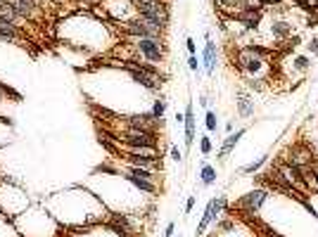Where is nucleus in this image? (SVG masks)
Instances as JSON below:
<instances>
[{
  "mask_svg": "<svg viewBox=\"0 0 318 237\" xmlns=\"http://www.w3.org/2000/svg\"><path fill=\"white\" fill-rule=\"evenodd\" d=\"M214 5L219 7L223 14H231V17H235V14L242 10V0H214Z\"/></svg>",
  "mask_w": 318,
  "mask_h": 237,
  "instance_id": "nucleus-20",
  "label": "nucleus"
},
{
  "mask_svg": "<svg viewBox=\"0 0 318 237\" xmlns=\"http://www.w3.org/2000/svg\"><path fill=\"white\" fill-rule=\"evenodd\" d=\"M245 133H247V128H238L235 133H228V137L223 140V145H221V150H219V159H221V162H223V159H226V156L235 150V145L240 143V137L245 135Z\"/></svg>",
  "mask_w": 318,
  "mask_h": 237,
  "instance_id": "nucleus-15",
  "label": "nucleus"
},
{
  "mask_svg": "<svg viewBox=\"0 0 318 237\" xmlns=\"http://www.w3.org/2000/svg\"><path fill=\"white\" fill-rule=\"evenodd\" d=\"M183 128H185V147H192L195 145V131H197V121H195V107H192V102H188L185 105V112H183Z\"/></svg>",
  "mask_w": 318,
  "mask_h": 237,
  "instance_id": "nucleus-11",
  "label": "nucleus"
},
{
  "mask_svg": "<svg viewBox=\"0 0 318 237\" xmlns=\"http://www.w3.org/2000/svg\"><path fill=\"white\" fill-rule=\"evenodd\" d=\"M121 67L129 71L131 78H133L135 83H140L143 88L152 90V93H157L159 88H162V83H164V76L159 74L152 64H145V62H121Z\"/></svg>",
  "mask_w": 318,
  "mask_h": 237,
  "instance_id": "nucleus-1",
  "label": "nucleus"
},
{
  "mask_svg": "<svg viewBox=\"0 0 318 237\" xmlns=\"http://www.w3.org/2000/svg\"><path fill=\"white\" fill-rule=\"evenodd\" d=\"M311 67V60L306 55H299L297 60H294V69H299V71H306V69Z\"/></svg>",
  "mask_w": 318,
  "mask_h": 237,
  "instance_id": "nucleus-28",
  "label": "nucleus"
},
{
  "mask_svg": "<svg viewBox=\"0 0 318 237\" xmlns=\"http://www.w3.org/2000/svg\"><path fill=\"white\" fill-rule=\"evenodd\" d=\"M306 24H309V26H318V10L306 12Z\"/></svg>",
  "mask_w": 318,
  "mask_h": 237,
  "instance_id": "nucleus-31",
  "label": "nucleus"
},
{
  "mask_svg": "<svg viewBox=\"0 0 318 237\" xmlns=\"http://www.w3.org/2000/svg\"><path fill=\"white\" fill-rule=\"evenodd\" d=\"M185 48H188V52H190V55H195L197 45H195V41H192V38H185Z\"/></svg>",
  "mask_w": 318,
  "mask_h": 237,
  "instance_id": "nucleus-33",
  "label": "nucleus"
},
{
  "mask_svg": "<svg viewBox=\"0 0 318 237\" xmlns=\"http://www.w3.org/2000/svg\"><path fill=\"white\" fill-rule=\"evenodd\" d=\"M116 143L126 147L129 152H140V150H157V133L154 131H138V128H126L123 135L114 137Z\"/></svg>",
  "mask_w": 318,
  "mask_h": 237,
  "instance_id": "nucleus-2",
  "label": "nucleus"
},
{
  "mask_svg": "<svg viewBox=\"0 0 318 237\" xmlns=\"http://www.w3.org/2000/svg\"><path fill=\"white\" fill-rule=\"evenodd\" d=\"M235 107H238V114L242 118H250V116H254V97L252 95H247L245 90H238L235 93Z\"/></svg>",
  "mask_w": 318,
  "mask_h": 237,
  "instance_id": "nucleus-13",
  "label": "nucleus"
},
{
  "mask_svg": "<svg viewBox=\"0 0 318 237\" xmlns=\"http://www.w3.org/2000/svg\"><path fill=\"white\" fill-rule=\"evenodd\" d=\"M204 126H207L209 133H216V131H219V118H216V112L207 109V114H204Z\"/></svg>",
  "mask_w": 318,
  "mask_h": 237,
  "instance_id": "nucleus-24",
  "label": "nucleus"
},
{
  "mask_svg": "<svg viewBox=\"0 0 318 237\" xmlns=\"http://www.w3.org/2000/svg\"><path fill=\"white\" fill-rule=\"evenodd\" d=\"M266 55L269 52L259 48V45H242L238 52H235V64L238 69H242L245 74H259L263 69V62H266Z\"/></svg>",
  "mask_w": 318,
  "mask_h": 237,
  "instance_id": "nucleus-3",
  "label": "nucleus"
},
{
  "mask_svg": "<svg viewBox=\"0 0 318 237\" xmlns=\"http://www.w3.org/2000/svg\"><path fill=\"white\" fill-rule=\"evenodd\" d=\"M219 228H221V230H228V228H233V223H231V221H223Z\"/></svg>",
  "mask_w": 318,
  "mask_h": 237,
  "instance_id": "nucleus-37",
  "label": "nucleus"
},
{
  "mask_svg": "<svg viewBox=\"0 0 318 237\" xmlns=\"http://www.w3.org/2000/svg\"><path fill=\"white\" fill-rule=\"evenodd\" d=\"M282 162L292 164L297 169H309V166H313L316 156H313L311 147H306V145H302V143H294L285 150V159H282Z\"/></svg>",
  "mask_w": 318,
  "mask_h": 237,
  "instance_id": "nucleus-6",
  "label": "nucleus"
},
{
  "mask_svg": "<svg viewBox=\"0 0 318 237\" xmlns=\"http://www.w3.org/2000/svg\"><path fill=\"white\" fill-rule=\"evenodd\" d=\"M173 230H176V223H169L164 228V232H162V237H173Z\"/></svg>",
  "mask_w": 318,
  "mask_h": 237,
  "instance_id": "nucleus-34",
  "label": "nucleus"
},
{
  "mask_svg": "<svg viewBox=\"0 0 318 237\" xmlns=\"http://www.w3.org/2000/svg\"><path fill=\"white\" fill-rule=\"evenodd\" d=\"M135 50H138V55L143 57V60H147V62H164L166 57V43L164 38H135Z\"/></svg>",
  "mask_w": 318,
  "mask_h": 237,
  "instance_id": "nucleus-5",
  "label": "nucleus"
},
{
  "mask_svg": "<svg viewBox=\"0 0 318 237\" xmlns=\"http://www.w3.org/2000/svg\"><path fill=\"white\" fill-rule=\"evenodd\" d=\"M7 3L17 10V14L22 19H26V22L36 19V12H38V3H36V0H7Z\"/></svg>",
  "mask_w": 318,
  "mask_h": 237,
  "instance_id": "nucleus-12",
  "label": "nucleus"
},
{
  "mask_svg": "<svg viewBox=\"0 0 318 237\" xmlns=\"http://www.w3.org/2000/svg\"><path fill=\"white\" fill-rule=\"evenodd\" d=\"M242 10H263L261 0H242Z\"/></svg>",
  "mask_w": 318,
  "mask_h": 237,
  "instance_id": "nucleus-30",
  "label": "nucleus"
},
{
  "mask_svg": "<svg viewBox=\"0 0 318 237\" xmlns=\"http://www.w3.org/2000/svg\"><path fill=\"white\" fill-rule=\"evenodd\" d=\"M150 114H152L159 124H162V118H164V114H166V97H157V100H154V105H152V112H150Z\"/></svg>",
  "mask_w": 318,
  "mask_h": 237,
  "instance_id": "nucleus-23",
  "label": "nucleus"
},
{
  "mask_svg": "<svg viewBox=\"0 0 318 237\" xmlns=\"http://www.w3.org/2000/svg\"><path fill=\"white\" fill-rule=\"evenodd\" d=\"M188 69H190V71H192V74H200V69H202V64H200L197 55H190V57H188Z\"/></svg>",
  "mask_w": 318,
  "mask_h": 237,
  "instance_id": "nucleus-29",
  "label": "nucleus"
},
{
  "mask_svg": "<svg viewBox=\"0 0 318 237\" xmlns=\"http://www.w3.org/2000/svg\"><path fill=\"white\" fill-rule=\"evenodd\" d=\"M200 181H202L204 187L214 185L216 183V169L211 166V164H202V171H200Z\"/></svg>",
  "mask_w": 318,
  "mask_h": 237,
  "instance_id": "nucleus-21",
  "label": "nucleus"
},
{
  "mask_svg": "<svg viewBox=\"0 0 318 237\" xmlns=\"http://www.w3.org/2000/svg\"><path fill=\"white\" fill-rule=\"evenodd\" d=\"M123 124H126V128H138V131H154V133H157V128L162 126L150 112L123 116Z\"/></svg>",
  "mask_w": 318,
  "mask_h": 237,
  "instance_id": "nucleus-10",
  "label": "nucleus"
},
{
  "mask_svg": "<svg viewBox=\"0 0 318 237\" xmlns=\"http://www.w3.org/2000/svg\"><path fill=\"white\" fill-rule=\"evenodd\" d=\"M211 150H214V145H211V137H209V135H202V137H200V152L207 156V154H211Z\"/></svg>",
  "mask_w": 318,
  "mask_h": 237,
  "instance_id": "nucleus-27",
  "label": "nucleus"
},
{
  "mask_svg": "<svg viewBox=\"0 0 318 237\" xmlns=\"http://www.w3.org/2000/svg\"><path fill=\"white\" fill-rule=\"evenodd\" d=\"M119 26H121V31L131 38H164V33H166L164 26L154 24V22H147L140 14L133 19H126V22H121Z\"/></svg>",
  "mask_w": 318,
  "mask_h": 237,
  "instance_id": "nucleus-4",
  "label": "nucleus"
},
{
  "mask_svg": "<svg viewBox=\"0 0 318 237\" xmlns=\"http://www.w3.org/2000/svg\"><path fill=\"white\" fill-rule=\"evenodd\" d=\"M294 5H299L304 12H313V10H318V0H292Z\"/></svg>",
  "mask_w": 318,
  "mask_h": 237,
  "instance_id": "nucleus-26",
  "label": "nucleus"
},
{
  "mask_svg": "<svg viewBox=\"0 0 318 237\" xmlns=\"http://www.w3.org/2000/svg\"><path fill=\"white\" fill-rule=\"evenodd\" d=\"M271 31H273L275 38H288L290 33H292V24H290V22H273Z\"/></svg>",
  "mask_w": 318,
  "mask_h": 237,
  "instance_id": "nucleus-22",
  "label": "nucleus"
},
{
  "mask_svg": "<svg viewBox=\"0 0 318 237\" xmlns=\"http://www.w3.org/2000/svg\"><path fill=\"white\" fill-rule=\"evenodd\" d=\"M226 206H228L226 197H214V200L209 202L207 209H204V213H202V221H200V225H197V232H195V235L197 237L204 235V232H207V228L214 223V219L219 216L221 211H223V209H226Z\"/></svg>",
  "mask_w": 318,
  "mask_h": 237,
  "instance_id": "nucleus-8",
  "label": "nucleus"
},
{
  "mask_svg": "<svg viewBox=\"0 0 318 237\" xmlns=\"http://www.w3.org/2000/svg\"><path fill=\"white\" fill-rule=\"evenodd\" d=\"M306 48H309V52L311 55H318V36H313L309 43H306Z\"/></svg>",
  "mask_w": 318,
  "mask_h": 237,
  "instance_id": "nucleus-32",
  "label": "nucleus"
},
{
  "mask_svg": "<svg viewBox=\"0 0 318 237\" xmlns=\"http://www.w3.org/2000/svg\"><path fill=\"white\" fill-rule=\"evenodd\" d=\"M123 178L131 183V185H135L138 190H143V192H157V183L154 181H145V178H138V175H131L123 171Z\"/></svg>",
  "mask_w": 318,
  "mask_h": 237,
  "instance_id": "nucleus-19",
  "label": "nucleus"
},
{
  "mask_svg": "<svg viewBox=\"0 0 318 237\" xmlns=\"http://www.w3.org/2000/svg\"><path fill=\"white\" fill-rule=\"evenodd\" d=\"M123 159L129 162V166H138V169H162V162H159L157 150H140V152H126Z\"/></svg>",
  "mask_w": 318,
  "mask_h": 237,
  "instance_id": "nucleus-7",
  "label": "nucleus"
},
{
  "mask_svg": "<svg viewBox=\"0 0 318 237\" xmlns=\"http://www.w3.org/2000/svg\"><path fill=\"white\" fill-rule=\"evenodd\" d=\"M266 200H269V192L259 187V190H252V192H247V194H242V197H240L238 209H242L247 216H252V213H257L259 209H261Z\"/></svg>",
  "mask_w": 318,
  "mask_h": 237,
  "instance_id": "nucleus-9",
  "label": "nucleus"
},
{
  "mask_svg": "<svg viewBox=\"0 0 318 237\" xmlns=\"http://www.w3.org/2000/svg\"><path fill=\"white\" fill-rule=\"evenodd\" d=\"M171 159H173V162H183V154H181V150H178V147H171Z\"/></svg>",
  "mask_w": 318,
  "mask_h": 237,
  "instance_id": "nucleus-35",
  "label": "nucleus"
},
{
  "mask_svg": "<svg viewBox=\"0 0 318 237\" xmlns=\"http://www.w3.org/2000/svg\"><path fill=\"white\" fill-rule=\"evenodd\" d=\"M261 12L263 10H240V12L235 14V19H238L245 29H257L259 22H261Z\"/></svg>",
  "mask_w": 318,
  "mask_h": 237,
  "instance_id": "nucleus-16",
  "label": "nucleus"
},
{
  "mask_svg": "<svg viewBox=\"0 0 318 237\" xmlns=\"http://www.w3.org/2000/svg\"><path fill=\"white\" fill-rule=\"evenodd\" d=\"M269 156H271V154H263V156H259L257 162H252V164H247V166H242V173H257V171L261 169L263 164L269 162Z\"/></svg>",
  "mask_w": 318,
  "mask_h": 237,
  "instance_id": "nucleus-25",
  "label": "nucleus"
},
{
  "mask_svg": "<svg viewBox=\"0 0 318 237\" xmlns=\"http://www.w3.org/2000/svg\"><path fill=\"white\" fill-rule=\"evenodd\" d=\"M0 19H5V22H10V24H14V26H19V29H22V22H26V19H22L17 14V10H14L12 5H10V3H7V0H0Z\"/></svg>",
  "mask_w": 318,
  "mask_h": 237,
  "instance_id": "nucleus-18",
  "label": "nucleus"
},
{
  "mask_svg": "<svg viewBox=\"0 0 318 237\" xmlns=\"http://www.w3.org/2000/svg\"><path fill=\"white\" fill-rule=\"evenodd\" d=\"M313 156L318 159V140H316V145H313Z\"/></svg>",
  "mask_w": 318,
  "mask_h": 237,
  "instance_id": "nucleus-38",
  "label": "nucleus"
},
{
  "mask_svg": "<svg viewBox=\"0 0 318 237\" xmlns=\"http://www.w3.org/2000/svg\"><path fill=\"white\" fill-rule=\"evenodd\" d=\"M202 67L204 71H207L209 76L214 74V69H216V43L209 38L207 43H204V52H202Z\"/></svg>",
  "mask_w": 318,
  "mask_h": 237,
  "instance_id": "nucleus-14",
  "label": "nucleus"
},
{
  "mask_svg": "<svg viewBox=\"0 0 318 237\" xmlns=\"http://www.w3.org/2000/svg\"><path fill=\"white\" fill-rule=\"evenodd\" d=\"M192 206H195V197H188V202H185V213L192 211Z\"/></svg>",
  "mask_w": 318,
  "mask_h": 237,
  "instance_id": "nucleus-36",
  "label": "nucleus"
},
{
  "mask_svg": "<svg viewBox=\"0 0 318 237\" xmlns=\"http://www.w3.org/2000/svg\"><path fill=\"white\" fill-rule=\"evenodd\" d=\"M0 41H24V33H22L19 26L0 19Z\"/></svg>",
  "mask_w": 318,
  "mask_h": 237,
  "instance_id": "nucleus-17",
  "label": "nucleus"
}]
</instances>
